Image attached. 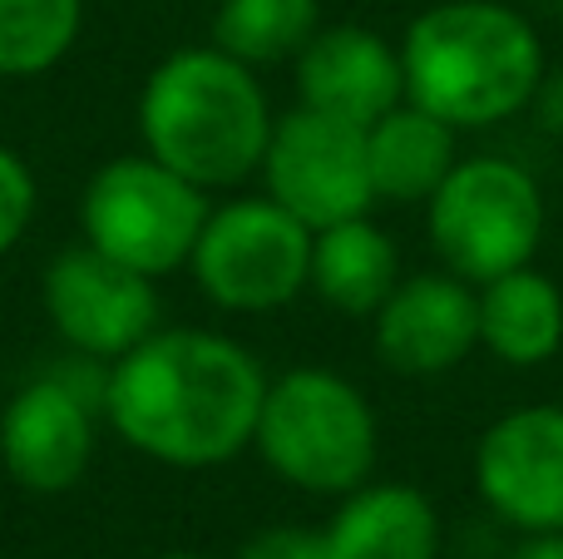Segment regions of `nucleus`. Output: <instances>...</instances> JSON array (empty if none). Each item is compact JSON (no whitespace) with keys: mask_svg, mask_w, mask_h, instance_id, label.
Wrapping results in <instances>:
<instances>
[{"mask_svg":"<svg viewBox=\"0 0 563 559\" xmlns=\"http://www.w3.org/2000/svg\"><path fill=\"white\" fill-rule=\"evenodd\" d=\"M267 372L243 342L208 327H158L109 362L104 426L144 461L213 471L253 446Z\"/></svg>","mask_w":563,"mask_h":559,"instance_id":"nucleus-1","label":"nucleus"},{"mask_svg":"<svg viewBox=\"0 0 563 559\" xmlns=\"http://www.w3.org/2000/svg\"><path fill=\"white\" fill-rule=\"evenodd\" d=\"M406 99L455 134L499 129L534 105L544 79V40L534 20L505 0H440L400 35Z\"/></svg>","mask_w":563,"mask_h":559,"instance_id":"nucleus-2","label":"nucleus"},{"mask_svg":"<svg viewBox=\"0 0 563 559\" xmlns=\"http://www.w3.org/2000/svg\"><path fill=\"white\" fill-rule=\"evenodd\" d=\"M273 105L257 69L218 45H184L148 69L139 89V139L144 154L184 174L188 184L238 188L263 168L273 134Z\"/></svg>","mask_w":563,"mask_h":559,"instance_id":"nucleus-3","label":"nucleus"},{"mask_svg":"<svg viewBox=\"0 0 563 559\" xmlns=\"http://www.w3.org/2000/svg\"><path fill=\"white\" fill-rule=\"evenodd\" d=\"M253 451L282 485L341 501L376 471L380 426L356 382L331 366H291L267 376Z\"/></svg>","mask_w":563,"mask_h":559,"instance_id":"nucleus-4","label":"nucleus"},{"mask_svg":"<svg viewBox=\"0 0 563 559\" xmlns=\"http://www.w3.org/2000/svg\"><path fill=\"white\" fill-rule=\"evenodd\" d=\"M426 238L440 267L465 283H489L534 263L544 243V188L505 154L455 158L426 198Z\"/></svg>","mask_w":563,"mask_h":559,"instance_id":"nucleus-5","label":"nucleus"},{"mask_svg":"<svg viewBox=\"0 0 563 559\" xmlns=\"http://www.w3.org/2000/svg\"><path fill=\"white\" fill-rule=\"evenodd\" d=\"M208 208V188L188 184L154 154H119L89 174L79 194V233L134 273L164 277L188 267Z\"/></svg>","mask_w":563,"mask_h":559,"instance_id":"nucleus-6","label":"nucleus"},{"mask_svg":"<svg viewBox=\"0 0 563 559\" xmlns=\"http://www.w3.org/2000/svg\"><path fill=\"white\" fill-rule=\"evenodd\" d=\"M109 362L69 352L30 376L0 412V465L30 495H65L89 475L104 421Z\"/></svg>","mask_w":563,"mask_h":559,"instance_id":"nucleus-7","label":"nucleus"},{"mask_svg":"<svg viewBox=\"0 0 563 559\" xmlns=\"http://www.w3.org/2000/svg\"><path fill=\"white\" fill-rule=\"evenodd\" d=\"M188 273L223 313H277L307 293L311 228L267 194L228 198L208 208Z\"/></svg>","mask_w":563,"mask_h":559,"instance_id":"nucleus-8","label":"nucleus"},{"mask_svg":"<svg viewBox=\"0 0 563 559\" xmlns=\"http://www.w3.org/2000/svg\"><path fill=\"white\" fill-rule=\"evenodd\" d=\"M257 178H263V194L287 208L297 223H307L311 233L376 208L366 129L307 105L273 119Z\"/></svg>","mask_w":563,"mask_h":559,"instance_id":"nucleus-9","label":"nucleus"},{"mask_svg":"<svg viewBox=\"0 0 563 559\" xmlns=\"http://www.w3.org/2000/svg\"><path fill=\"white\" fill-rule=\"evenodd\" d=\"M40 303H45V317L59 332V342L95 362H119L148 332L164 327L158 277L134 273L89 243H75L49 257L45 277H40Z\"/></svg>","mask_w":563,"mask_h":559,"instance_id":"nucleus-10","label":"nucleus"},{"mask_svg":"<svg viewBox=\"0 0 563 559\" xmlns=\"http://www.w3.org/2000/svg\"><path fill=\"white\" fill-rule=\"evenodd\" d=\"M475 491L509 530H563V406L499 416L475 446Z\"/></svg>","mask_w":563,"mask_h":559,"instance_id":"nucleus-11","label":"nucleus"},{"mask_svg":"<svg viewBox=\"0 0 563 559\" xmlns=\"http://www.w3.org/2000/svg\"><path fill=\"white\" fill-rule=\"evenodd\" d=\"M376 357L400 376H445L479 347V293L455 273L400 277L371 317Z\"/></svg>","mask_w":563,"mask_h":559,"instance_id":"nucleus-12","label":"nucleus"},{"mask_svg":"<svg viewBox=\"0 0 563 559\" xmlns=\"http://www.w3.org/2000/svg\"><path fill=\"white\" fill-rule=\"evenodd\" d=\"M291 65H297V105L361 129L406 99L400 45L366 25H321Z\"/></svg>","mask_w":563,"mask_h":559,"instance_id":"nucleus-13","label":"nucleus"},{"mask_svg":"<svg viewBox=\"0 0 563 559\" xmlns=\"http://www.w3.org/2000/svg\"><path fill=\"white\" fill-rule=\"evenodd\" d=\"M327 559H440V511L406 481H366L336 501L321 530Z\"/></svg>","mask_w":563,"mask_h":559,"instance_id":"nucleus-14","label":"nucleus"},{"mask_svg":"<svg viewBox=\"0 0 563 559\" xmlns=\"http://www.w3.org/2000/svg\"><path fill=\"white\" fill-rule=\"evenodd\" d=\"M396 283H400L396 238H390L371 213L311 233L307 293H317L331 313L376 317V307L396 293Z\"/></svg>","mask_w":563,"mask_h":559,"instance_id":"nucleus-15","label":"nucleus"},{"mask_svg":"<svg viewBox=\"0 0 563 559\" xmlns=\"http://www.w3.org/2000/svg\"><path fill=\"white\" fill-rule=\"evenodd\" d=\"M479 293V347L495 362L534 372L554 362L563 347V293L549 273L534 263L515 267L505 277H489L475 287Z\"/></svg>","mask_w":563,"mask_h":559,"instance_id":"nucleus-16","label":"nucleus"},{"mask_svg":"<svg viewBox=\"0 0 563 559\" xmlns=\"http://www.w3.org/2000/svg\"><path fill=\"white\" fill-rule=\"evenodd\" d=\"M455 129L440 124L430 109L400 99L396 109L366 124V164L376 204H420L440 188V178L455 168Z\"/></svg>","mask_w":563,"mask_h":559,"instance_id":"nucleus-17","label":"nucleus"},{"mask_svg":"<svg viewBox=\"0 0 563 559\" xmlns=\"http://www.w3.org/2000/svg\"><path fill=\"white\" fill-rule=\"evenodd\" d=\"M321 30V0H218L213 45L243 65H287Z\"/></svg>","mask_w":563,"mask_h":559,"instance_id":"nucleus-18","label":"nucleus"},{"mask_svg":"<svg viewBox=\"0 0 563 559\" xmlns=\"http://www.w3.org/2000/svg\"><path fill=\"white\" fill-rule=\"evenodd\" d=\"M85 30V0H0V79L49 75Z\"/></svg>","mask_w":563,"mask_h":559,"instance_id":"nucleus-19","label":"nucleus"},{"mask_svg":"<svg viewBox=\"0 0 563 559\" xmlns=\"http://www.w3.org/2000/svg\"><path fill=\"white\" fill-rule=\"evenodd\" d=\"M35 204H40V188H35L30 164L10 144H0V257L30 233Z\"/></svg>","mask_w":563,"mask_h":559,"instance_id":"nucleus-20","label":"nucleus"},{"mask_svg":"<svg viewBox=\"0 0 563 559\" xmlns=\"http://www.w3.org/2000/svg\"><path fill=\"white\" fill-rule=\"evenodd\" d=\"M238 559H327V540L307 525H267V530L247 535Z\"/></svg>","mask_w":563,"mask_h":559,"instance_id":"nucleus-21","label":"nucleus"},{"mask_svg":"<svg viewBox=\"0 0 563 559\" xmlns=\"http://www.w3.org/2000/svg\"><path fill=\"white\" fill-rule=\"evenodd\" d=\"M539 114V129L544 134L563 139V65L559 69H544V79H539L534 89V105H529Z\"/></svg>","mask_w":563,"mask_h":559,"instance_id":"nucleus-22","label":"nucleus"},{"mask_svg":"<svg viewBox=\"0 0 563 559\" xmlns=\"http://www.w3.org/2000/svg\"><path fill=\"white\" fill-rule=\"evenodd\" d=\"M509 559H563V530L549 535H525V540L509 550Z\"/></svg>","mask_w":563,"mask_h":559,"instance_id":"nucleus-23","label":"nucleus"},{"mask_svg":"<svg viewBox=\"0 0 563 559\" xmlns=\"http://www.w3.org/2000/svg\"><path fill=\"white\" fill-rule=\"evenodd\" d=\"M148 559H203V555H188V550H168V555H148Z\"/></svg>","mask_w":563,"mask_h":559,"instance_id":"nucleus-24","label":"nucleus"},{"mask_svg":"<svg viewBox=\"0 0 563 559\" xmlns=\"http://www.w3.org/2000/svg\"><path fill=\"white\" fill-rule=\"evenodd\" d=\"M549 10H563V0H549Z\"/></svg>","mask_w":563,"mask_h":559,"instance_id":"nucleus-25","label":"nucleus"}]
</instances>
